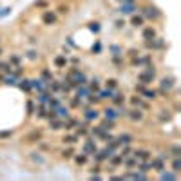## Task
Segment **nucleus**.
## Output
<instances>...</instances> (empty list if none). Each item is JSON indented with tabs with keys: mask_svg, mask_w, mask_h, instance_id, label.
<instances>
[{
	"mask_svg": "<svg viewBox=\"0 0 181 181\" xmlns=\"http://www.w3.org/2000/svg\"><path fill=\"white\" fill-rule=\"evenodd\" d=\"M73 85H87V76L80 71V69H71L69 73H67V76H65Z\"/></svg>",
	"mask_w": 181,
	"mask_h": 181,
	"instance_id": "f257e3e1",
	"label": "nucleus"
},
{
	"mask_svg": "<svg viewBox=\"0 0 181 181\" xmlns=\"http://www.w3.org/2000/svg\"><path fill=\"white\" fill-rule=\"evenodd\" d=\"M156 78V69L150 65V67H147L143 73H139L138 75V80L143 84V85H149V84H152V80Z\"/></svg>",
	"mask_w": 181,
	"mask_h": 181,
	"instance_id": "f03ea898",
	"label": "nucleus"
},
{
	"mask_svg": "<svg viewBox=\"0 0 181 181\" xmlns=\"http://www.w3.org/2000/svg\"><path fill=\"white\" fill-rule=\"evenodd\" d=\"M132 141H134V136H132V134H129V132H123V134H120L118 138H114L116 147H125V145H130Z\"/></svg>",
	"mask_w": 181,
	"mask_h": 181,
	"instance_id": "7ed1b4c3",
	"label": "nucleus"
},
{
	"mask_svg": "<svg viewBox=\"0 0 181 181\" xmlns=\"http://www.w3.org/2000/svg\"><path fill=\"white\" fill-rule=\"evenodd\" d=\"M161 13L156 7H152V6H149V7H143V18H150V20H156V18H160Z\"/></svg>",
	"mask_w": 181,
	"mask_h": 181,
	"instance_id": "20e7f679",
	"label": "nucleus"
},
{
	"mask_svg": "<svg viewBox=\"0 0 181 181\" xmlns=\"http://www.w3.org/2000/svg\"><path fill=\"white\" fill-rule=\"evenodd\" d=\"M96 150H98V147H96L94 139H85V141H84V152H85L87 156H93Z\"/></svg>",
	"mask_w": 181,
	"mask_h": 181,
	"instance_id": "39448f33",
	"label": "nucleus"
},
{
	"mask_svg": "<svg viewBox=\"0 0 181 181\" xmlns=\"http://www.w3.org/2000/svg\"><path fill=\"white\" fill-rule=\"evenodd\" d=\"M84 118H85V121H96L100 118V111H96V109H85L84 111Z\"/></svg>",
	"mask_w": 181,
	"mask_h": 181,
	"instance_id": "423d86ee",
	"label": "nucleus"
},
{
	"mask_svg": "<svg viewBox=\"0 0 181 181\" xmlns=\"http://www.w3.org/2000/svg\"><path fill=\"white\" fill-rule=\"evenodd\" d=\"M120 13L121 15H132L134 11H136V4H129V2H121V6H120Z\"/></svg>",
	"mask_w": 181,
	"mask_h": 181,
	"instance_id": "0eeeda50",
	"label": "nucleus"
},
{
	"mask_svg": "<svg viewBox=\"0 0 181 181\" xmlns=\"http://www.w3.org/2000/svg\"><path fill=\"white\" fill-rule=\"evenodd\" d=\"M127 116L132 120V121H141L143 120V112H141V109L136 107V109H132V111H127Z\"/></svg>",
	"mask_w": 181,
	"mask_h": 181,
	"instance_id": "6e6552de",
	"label": "nucleus"
},
{
	"mask_svg": "<svg viewBox=\"0 0 181 181\" xmlns=\"http://www.w3.org/2000/svg\"><path fill=\"white\" fill-rule=\"evenodd\" d=\"M139 94H141L143 100H149V102H152V100H156V98H158V93H156L154 89H147V87H145Z\"/></svg>",
	"mask_w": 181,
	"mask_h": 181,
	"instance_id": "1a4fd4ad",
	"label": "nucleus"
},
{
	"mask_svg": "<svg viewBox=\"0 0 181 181\" xmlns=\"http://www.w3.org/2000/svg\"><path fill=\"white\" fill-rule=\"evenodd\" d=\"M49 125H51L53 130H62V129H65V120L54 118V120H49Z\"/></svg>",
	"mask_w": 181,
	"mask_h": 181,
	"instance_id": "9d476101",
	"label": "nucleus"
},
{
	"mask_svg": "<svg viewBox=\"0 0 181 181\" xmlns=\"http://www.w3.org/2000/svg\"><path fill=\"white\" fill-rule=\"evenodd\" d=\"M132 156H134L138 161H145V160H150V156H152V154H150L149 150H145V149H138Z\"/></svg>",
	"mask_w": 181,
	"mask_h": 181,
	"instance_id": "9b49d317",
	"label": "nucleus"
},
{
	"mask_svg": "<svg viewBox=\"0 0 181 181\" xmlns=\"http://www.w3.org/2000/svg\"><path fill=\"white\" fill-rule=\"evenodd\" d=\"M18 80H20V76L9 73V75H6V78H2V84H4V85H16Z\"/></svg>",
	"mask_w": 181,
	"mask_h": 181,
	"instance_id": "f8f14e48",
	"label": "nucleus"
},
{
	"mask_svg": "<svg viewBox=\"0 0 181 181\" xmlns=\"http://www.w3.org/2000/svg\"><path fill=\"white\" fill-rule=\"evenodd\" d=\"M49 100H51L49 91H45V93H38V96H36V103H38V105H45V107H47Z\"/></svg>",
	"mask_w": 181,
	"mask_h": 181,
	"instance_id": "ddd939ff",
	"label": "nucleus"
},
{
	"mask_svg": "<svg viewBox=\"0 0 181 181\" xmlns=\"http://www.w3.org/2000/svg\"><path fill=\"white\" fill-rule=\"evenodd\" d=\"M42 22L45 24V25H51V24L56 22V15H54L53 11H45V13L42 15Z\"/></svg>",
	"mask_w": 181,
	"mask_h": 181,
	"instance_id": "4468645a",
	"label": "nucleus"
},
{
	"mask_svg": "<svg viewBox=\"0 0 181 181\" xmlns=\"http://www.w3.org/2000/svg\"><path fill=\"white\" fill-rule=\"evenodd\" d=\"M40 139H42V130H33V132L27 134L25 141H27V143H36V141H40Z\"/></svg>",
	"mask_w": 181,
	"mask_h": 181,
	"instance_id": "2eb2a0df",
	"label": "nucleus"
},
{
	"mask_svg": "<svg viewBox=\"0 0 181 181\" xmlns=\"http://www.w3.org/2000/svg\"><path fill=\"white\" fill-rule=\"evenodd\" d=\"M121 165H125L129 170H130V169L138 167V160H136L134 156H125V158H123V161H121Z\"/></svg>",
	"mask_w": 181,
	"mask_h": 181,
	"instance_id": "dca6fc26",
	"label": "nucleus"
},
{
	"mask_svg": "<svg viewBox=\"0 0 181 181\" xmlns=\"http://www.w3.org/2000/svg\"><path fill=\"white\" fill-rule=\"evenodd\" d=\"M160 87H161V91L169 93L172 87H174V78H163V80L160 82Z\"/></svg>",
	"mask_w": 181,
	"mask_h": 181,
	"instance_id": "f3484780",
	"label": "nucleus"
},
{
	"mask_svg": "<svg viewBox=\"0 0 181 181\" xmlns=\"http://www.w3.org/2000/svg\"><path fill=\"white\" fill-rule=\"evenodd\" d=\"M150 165H152V170H156V172L165 170V161L160 160V158H154V160H150Z\"/></svg>",
	"mask_w": 181,
	"mask_h": 181,
	"instance_id": "a211bd4d",
	"label": "nucleus"
},
{
	"mask_svg": "<svg viewBox=\"0 0 181 181\" xmlns=\"http://www.w3.org/2000/svg\"><path fill=\"white\" fill-rule=\"evenodd\" d=\"M178 178H179V176H178L176 172H165V170L160 172V179L161 181H176Z\"/></svg>",
	"mask_w": 181,
	"mask_h": 181,
	"instance_id": "6ab92c4d",
	"label": "nucleus"
},
{
	"mask_svg": "<svg viewBox=\"0 0 181 181\" xmlns=\"http://www.w3.org/2000/svg\"><path fill=\"white\" fill-rule=\"evenodd\" d=\"M75 89H76V98H80V100L85 98L87 94H91V91H89V87L87 85H76Z\"/></svg>",
	"mask_w": 181,
	"mask_h": 181,
	"instance_id": "aec40b11",
	"label": "nucleus"
},
{
	"mask_svg": "<svg viewBox=\"0 0 181 181\" xmlns=\"http://www.w3.org/2000/svg\"><path fill=\"white\" fill-rule=\"evenodd\" d=\"M54 112H56V116L62 118V120H67V118H69V109L64 107V105H58L56 109H54Z\"/></svg>",
	"mask_w": 181,
	"mask_h": 181,
	"instance_id": "412c9836",
	"label": "nucleus"
},
{
	"mask_svg": "<svg viewBox=\"0 0 181 181\" xmlns=\"http://www.w3.org/2000/svg\"><path fill=\"white\" fill-rule=\"evenodd\" d=\"M141 34H143V40H152V38H156V29L152 25L150 27H145Z\"/></svg>",
	"mask_w": 181,
	"mask_h": 181,
	"instance_id": "4be33fe9",
	"label": "nucleus"
},
{
	"mask_svg": "<svg viewBox=\"0 0 181 181\" xmlns=\"http://www.w3.org/2000/svg\"><path fill=\"white\" fill-rule=\"evenodd\" d=\"M112 94H114V91H112V89H109V87L102 89V91H98L100 100H111V98H112Z\"/></svg>",
	"mask_w": 181,
	"mask_h": 181,
	"instance_id": "5701e85b",
	"label": "nucleus"
},
{
	"mask_svg": "<svg viewBox=\"0 0 181 181\" xmlns=\"http://www.w3.org/2000/svg\"><path fill=\"white\" fill-rule=\"evenodd\" d=\"M103 114H105L107 120H112V121H116L118 118H120L118 116V111L116 109H111V107H107L105 111H103Z\"/></svg>",
	"mask_w": 181,
	"mask_h": 181,
	"instance_id": "b1692460",
	"label": "nucleus"
},
{
	"mask_svg": "<svg viewBox=\"0 0 181 181\" xmlns=\"http://www.w3.org/2000/svg\"><path fill=\"white\" fill-rule=\"evenodd\" d=\"M111 102L114 103V105H123V102H125V94H121V93H116L114 91V94L111 98Z\"/></svg>",
	"mask_w": 181,
	"mask_h": 181,
	"instance_id": "393cba45",
	"label": "nucleus"
},
{
	"mask_svg": "<svg viewBox=\"0 0 181 181\" xmlns=\"http://www.w3.org/2000/svg\"><path fill=\"white\" fill-rule=\"evenodd\" d=\"M130 102H132V105L134 107H139V109H147V105H145V103H143V98H141V96H132V98H130Z\"/></svg>",
	"mask_w": 181,
	"mask_h": 181,
	"instance_id": "a878e982",
	"label": "nucleus"
},
{
	"mask_svg": "<svg viewBox=\"0 0 181 181\" xmlns=\"http://www.w3.org/2000/svg\"><path fill=\"white\" fill-rule=\"evenodd\" d=\"M16 85L20 87L22 91H25V93H29V91H31V84H29V80H27V78L18 80V84H16Z\"/></svg>",
	"mask_w": 181,
	"mask_h": 181,
	"instance_id": "bb28decb",
	"label": "nucleus"
},
{
	"mask_svg": "<svg viewBox=\"0 0 181 181\" xmlns=\"http://www.w3.org/2000/svg\"><path fill=\"white\" fill-rule=\"evenodd\" d=\"M169 154L172 158H181V145H172L169 149Z\"/></svg>",
	"mask_w": 181,
	"mask_h": 181,
	"instance_id": "cd10ccee",
	"label": "nucleus"
},
{
	"mask_svg": "<svg viewBox=\"0 0 181 181\" xmlns=\"http://www.w3.org/2000/svg\"><path fill=\"white\" fill-rule=\"evenodd\" d=\"M87 158H89V156H87L85 152H82V154H76L75 163H76V165H80V167H82V165H85V163H87Z\"/></svg>",
	"mask_w": 181,
	"mask_h": 181,
	"instance_id": "c85d7f7f",
	"label": "nucleus"
},
{
	"mask_svg": "<svg viewBox=\"0 0 181 181\" xmlns=\"http://www.w3.org/2000/svg\"><path fill=\"white\" fill-rule=\"evenodd\" d=\"M109 161H111V165L118 167V165H121V161H123V156H121V154H112V156L109 158Z\"/></svg>",
	"mask_w": 181,
	"mask_h": 181,
	"instance_id": "c756f323",
	"label": "nucleus"
},
{
	"mask_svg": "<svg viewBox=\"0 0 181 181\" xmlns=\"http://www.w3.org/2000/svg\"><path fill=\"white\" fill-rule=\"evenodd\" d=\"M172 172L176 174L181 172V158H172Z\"/></svg>",
	"mask_w": 181,
	"mask_h": 181,
	"instance_id": "7c9ffc66",
	"label": "nucleus"
},
{
	"mask_svg": "<svg viewBox=\"0 0 181 181\" xmlns=\"http://www.w3.org/2000/svg\"><path fill=\"white\" fill-rule=\"evenodd\" d=\"M54 65H56L58 69H64L65 65H67V58H65V56H56V58H54Z\"/></svg>",
	"mask_w": 181,
	"mask_h": 181,
	"instance_id": "2f4dec72",
	"label": "nucleus"
},
{
	"mask_svg": "<svg viewBox=\"0 0 181 181\" xmlns=\"http://www.w3.org/2000/svg\"><path fill=\"white\" fill-rule=\"evenodd\" d=\"M49 91H51V93H58V91H62V84L51 80V82H49Z\"/></svg>",
	"mask_w": 181,
	"mask_h": 181,
	"instance_id": "473e14b6",
	"label": "nucleus"
},
{
	"mask_svg": "<svg viewBox=\"0 0 181 181\" xmlns=\"http://www.w3.org/2000/svg\"><path fill=\"white\" fill-rule=\"evenodd\" d=\"M98 138H100V139H103L105 143H109V141H112V139H114V136L111 134V130H103V132H102V134H100Z\"/></svg>",
	"mask_w": 181,
	"mask_h": 181,
	"instance_id": "72a5a7b5",
	"label": "nucleus"
},
{
	"mask_svg": "<svg viewBox=\"0 0 181 181\" xmlns=\"http://www.w3.org/2000/svg\"><path fill=\"white\" fill-rule=\"evenodd\" d=\"M62 141H64V143H67V145H75L76 141H78V134H69V136H65Z\"/></svg>",
	"mask_w": 181,
	"mask_h": 181,
	"instance_id": "f704fd0d",
	"label": "nucleus"
},
{
	"mask_svg": "<svg viewBox=\"0 0 181 181\" xmlns=\"http://www.w3.org/2000/svg\"><path fill=\"white\" fill-rule=\"evenodd\" d=\"M100 127L103 129V130H112V129H114V121L105 118V121H103V123H100Z\"/></svg>",
	"mask_w": 181,
	"mask_h": 181,
	"instance_id": "c9c22d12",
	"label": "nucleus"
},
{
	"mask_svg": "<svg viewBox=\"0 0 181 181\" xmlns=\"http://www.w3.org/2000/svg\"><path fill=\"white\" fill-rule=\"evenodd\" d=\"M130 24H132L134 27H139V25H143V16H138V15H134V16L130 18Z\"/></svg>",
	"mask_w": 181,
	"mask_h": 181,
	"instance_id": "e433bc0d",
	"label": "nucleus"
},
{
	"mask_svg": "<svg viewBox=\"0 0 181 181\" xmlns=\"http://www.w3.org/2000/svg\"><path fill=\"white\" fill-rule=\"evenodd\" d=\"M40 78H42L45 84H49V82L53 80V75H51V73H49L47 69H43V71H42V75H40Z\"/></svg>",
	"mask_w": 181,
	"mask_h": 181,
	"instance_id": "4c0bfd02",
	"label": "nucleus"
},
{
	"mask_svg": "<svg viewBox=\"0 0 181 181\" xmlns=\"http://www.w3.org/2000/svg\"><path fill=\"white\" fill-rule=\"evenodd\" d=\"M87 87H89L91 93H98V91H100V84H98V80H93L91 84H87Z\"/></svg>",
	"mask_w": 181,
	"mask_h": 181,
	"instance_id": "58836bf2",
	"label": "nucleus"
},
{
	"mask_svg": "<svg viewBox=\"0 0 181 181\" xmlns=\"http://www.w3.org/2000/svg\"><path fill=\"white\" fill-rule=\"evenodd\" d=\"M25 109H27V116H33L34 114V103H33V100H27Z\"/></svg>",
	"mask_w": 181,
	"mask_h": 181,
	"instance_id": "ea45409f",
	"label": "nucleus"
},
{
	"mask_svg": "<svg viewBox=\"0 0 181 181\" xmlns=\"http://www.w3.org/2000/svg\"><path fill=\"white\" fill-rule=\"evenodd\" d=\"M76 125H78V121H76V120L67 118V121H65V130H71V129H75Z\"/></svg>",
	"mask_w": 181,
	"mask_h": 181,
	"instance_id": "a19ab883",
	"label": "nucleus"
},
{
	"mask_svg": "<svg viewBox=\"0 0 181 181\" xmlns=\"http://www.w3.org/2000/svg\"><path fill=\"white\" fill-rule=\"evenodd\" d=\"M105 84H107V87H109V89H112V91H116V89H118V80H114V78L107 80Z\"/></svg>",
	"mask_w": 181,
	"mask_h": 181,
	"instance_id": "79ce46f5",
	"label": "nucleus"
},
{
	"mask_svg": "<svg viewBox=\"0 0 181 181\" xmlns=\"http://www.w3.org/2000/svg\"><path fill=\"white\" fill-rule=\"evenodd\" d=\"M31 160L34 161V163H43L42 154H38V152H33V154H31Z\"/></svg>",
	"mask_w": 181,
	"mask_h": 181,
	"instance_id": "37998d69",
	"label": "nucleus"
},
{
	"mask_svg": "<svg viewBox=\"0 0 181 181\" xmlns=\"http://www.w3.org/2000/svg\"><path fill=\"white\" fill-rule=\"evenodd\" d=\"M73 156H75V150H73V149H67V150L62 152V158H65V160H71Z\"/></svg>",
	"mask_w": 181,
	"mask_h": 181,
	"instance_id": "c03bdc74",
	"label": "nucleus"
},
{
	"mask_svg": "<svg viewBox=\"0 0 181 181\" xmlns=\"http://www.w3.org/2000/svg\"><path fill=\"white\" fill-rule=\"evenodd\" d=\"M102 132H103V129L100 127V125H96V127L91 129V134H93V136H96V138H98V136H100Z\"/></svg>",
	"mask_w": 181,
	"mask_h": 181,
	"instance_id": "a18cd8bd",
	"label": "nucleus"
},
{
	"mask_svg": "<svg viewBox=\"0 0 181 181\" xmlns=\"http://www.w3.org/2000/svg\"><path fill=\"white\" fill-rule=\"evenodd\" d=\"M89 29H91V31H94V33H98V31H100V24H98V22L89 24Z\"/></svg>",
	"mask_w": 181,
	"mask_h": 181,
	"instance_id": "49530a36",
	"label": "nucleus"
},
{
	"mask_svg": "<svg viewBox=\"0 0 181 181\" xmlns=\"http://www.w3.org/2000/svg\"><path fill=\"white\" fill-rule=\"evenodd\" d=\"M9 13H11L9 7H2V9H0V18H2V16H6V15H9Z\"/></svg>",
	"mask_w": 181,
	"mask_h": 181,
	"instance_id": "de8ad7c7",
	"label": "nucleus"
},
{
	"mask_svg": "<svg viewBox=\"0 0 181 181\" xmlns=\"http://www.w3.org/2000/svg\"><path fill=\"white\" fill-rule=\"evenodd\" d=\"M27 58H29V60H36V58H38V53H34V51H29V53H27Z\"/></svg>",
	"mask_w": 181,
	"mask_h": 181,
	"instance_id": "09e8293b",
	"label": "nucleus"
},
{
	"mask_svg": "<svg viewBox=\"0 0 181 181\" xmlns=\"http://www.w3.org/2000/svg\"><path fill=\"white\" fill-rule=\"evenodd\" d=\"M11 130H0V138H9Z\"/></svg>",
	"mask_w": 181,
	"mask_h": 181,
	"instance_id": "8fccbe9b",
	"label": "nucleus"
},
{
	"mask_svg": "<svg viewBox=\"0 0 181 181\" xmlns=\"http://www.w3.org/2000/svg\"><path fill=\"white\" fill-rule=\"evenodd\" d=\"M118 116H127V109L120 107V109H118Z\"/></svg>",
	"mask_w": 181,
	"mask_h": 181,
	"instance_id": "3c124183",
	"label": "nucleus"
},
{
	"mask_svg": "<svg viewBox=\"0 0 181 181\" xmlns=\"http://www.w3.org/2000/svg\"><path fill=\"white\" fill-rule=\"evenodd\" d=\"M76 134H78V136H85V134H87V129H78V130H76Z\"/></svg>",
	"mask_w": 181,
	"mask_h": 181,
	"instance_id": "603ef678",
	"label": "nucleus"
},
{
	"mask_svg": "<svg viewBox=\"0 0 181 181\" xmlns=\"http://www.w3.org/2000/svg\"><path fill=\"white\" fill-rule=\"evenodd\" d=\"M145 87H147V85H143V84H138V85H136V93L139 94V93H141V91H143Z\"/></svg>",
	"mask_w": 181,
	"mask_h": 181,
	"instance_id": "864d4df0",
	"label": "nucleus"
},
{
	"mask_svg": "<svg viewBox=\"0 0 181 181\" xmlns=\"http://www.w3.org/2000/svg\"><path fill=\"white\" fill-rule=\"evenodd\" d=\"M9 62H11V64H20V58H18V56H11Z\"/></svg>",
	"mask_w": 181,
	"mask_h": 181,
	"instance_id": "5fc2aeb1",
	"label": "nucleus"
},
{
	"mask_svg": "<svg viewBox=\"0 0 181 181\" xmlns=\"http://www.w3.org/2000/svg\"><path fill=\"white\" fill-rule=\"evenodd\" d=\"M100 49H102V45H100V42L96 43V45H93V51H94V53H100Z\"/></svg>",
	"mask_w": 181,
	"mask_h": 181,
	"instance_id": "6e6d98bb",
	"label": "nucleus"
},
{
	"mask_svg": "<svg viewBox=\"0 0 181 181\" xmlns=\"http://www.w3.org/2000/svg\"><path fill=\"white\" fill-rule=\"evenodd\" d=\"M91 172H93V174H98V172H100V167H93V169H91Z\"/></svg>",
	"mask_w": 181,
	"mask_h": 181,
	"instance_id": "4d7b16f0",
	"label": "nucleus"
},
{
	"mask_svg": "<svg viewBox=\"0 0 181 181\" xmlns=\"http://www.w3.org/2000/svg\"><path fill=\"white\" fill-rule=\"evenodd\" d=\"M116 25H118V27H123V25H125V22H121V20H118V22H116Z\"/></svg>",
	"mask_w": 181,
	"mask_h": 181,
	"instance_id": "13d9d810",
	"label": "nucleus"
},
{
	"mask_svg": "<svg viewBox=\"0 0 181 181\" xmlns=\"http://www.w3.org/2000/svg\"><path fill=\"white\" fill-rule=\"evenodd\" d=\"M0 56H2V47H0Z\"/></svg>",
	"mask_w": 181,
	"mask_h": 181,
	"instance_id": "bf43d9fd",
	"label": "nucleus"
}]
</instances>
